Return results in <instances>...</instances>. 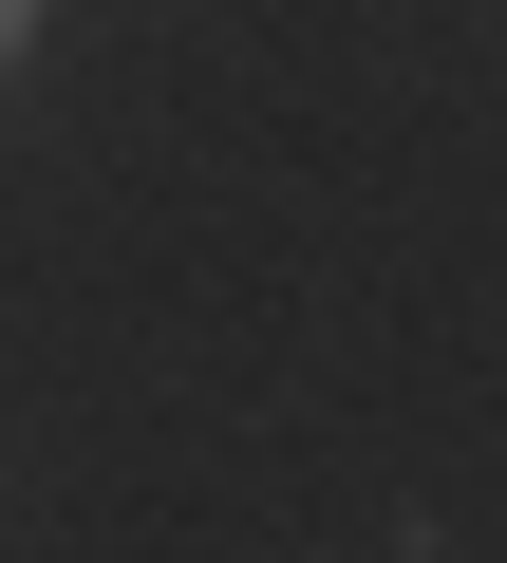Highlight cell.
<instances>
[{
  "instance_id": "6da1fadb",
  "label": "cell",
  "mask_w": 507,
  "mask_h": 563,
  "mask_svg": "<svg viewBox=\"0 0 507 563\" xmlns=\"http://www.w3.org/2000/svg\"><path fill=\"white\" fill-rule=\"evenodd\" d=\"M20 38H38V0H0V76H20Z\"/></svg>"
}]
</instances>
